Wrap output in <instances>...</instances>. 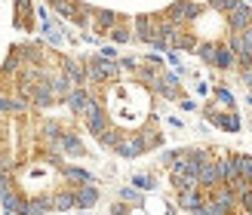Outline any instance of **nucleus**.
Here are the masks:
<instances>
[]
</instances>
